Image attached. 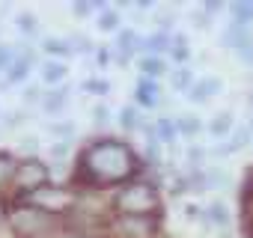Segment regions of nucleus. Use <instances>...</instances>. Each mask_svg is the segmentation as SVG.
<instances>
[{
  "instance_id": "nucleus-22",
  "label": "nucleus",
  "mask_w": 253,
  "mask_h": 238,
  "mask_svg": "<svg viewBox=\"0 0 253 238\" xmlns=\"http://www.w3.org/2000/svg\"><path fill=\"white\" fill-rule=\"evenodd\" d=\"M179 131L182 134H197L200 131V122H197V119H191V116H185V119H179Z\"/></svg>"
},
{
  "instance_id": "nucleus-13",
  "label": "nucleus",
  "mask_w": 253,
  "mask_h": 238,
  "mask_svg": "<svg viewBox=\"0 0 253 238\" xmlns=\"http://www.w3.org/2000/svg\"><path fill=\"white\" fill-rule=\"evenodd\" d=\"M42 78H45L48 83H57V80L66 78V66H63V63H45V66H42Z\"/></svg>"
},
{
  "instance_id": "nucleus-30",
  "label": "nucleus",
  "mask_w": 253,
  "mask_h": 238,
  "mask_svg": "<svg viewBox=\"0 0 253 238\" xmlns=\"http://www.w3.org/2000/svg\"><path fill=\"white\" fill-rule=\"evenodd\" d=\"M21 119H24V113H18V110H15V113H9V119H6V125H18Z\"/></svg>"
},
{
  "instance_id": "nucleus-5",
  "label": "nucleus",
  "mask_w": 253,
  "mask_h": 238,
  "mask_svg": "<svg viewBox=\"0 0 253 238\" xmlns=\"http://www.w3.org/2000/svg\"><path fill=\"white\" fill-rule=\"evenodd\" d=\"M33 202H36L33 208L48 205L51 211H60V208H66L72 202V197L66 191H60V188H39V191H33Z\"/></svg>"
},
{
  "instance_id": "nucleus-10",
  "label": "nucleus",
  "mask_w": 253,
  "mask_h": 238,
  "mask_svg": "<svg viewBox=\"0 0 253 238\" xmlns=\"http://www.w3.org/2000/svg\"><path fill=\"white\" fill-rule=\"evenodd\" d=\"M140 48H143V51H167V48H173V45H170V36H167V33H155V36L143 39Z\"/></svg>"
},
{
  "instance_id": "nucleus-7",
  "label": "nucleus",
  "mask_w": 253,
  "mask_h": 238,
  "mask_svg": "<svg viewBox=\"0 0 253 238\" xmlns=\"http://www.w3.org/2000/svg\"><path fill=\"white\" fill-rule=\"evenodd\" d=\"M119 232L131 235V238H143V235L152 232V223H146V220H140V217H128V220L119 223Z\"/></svg>"
},
{
  "instance_id": "nucleus-29",
  "label": "nucleus",
  "mask_w": 253,
  "mask_h": 238,
  "mask_svg": "<svg viewBox=\"0 0 253 238\" xmlns=\"http://www.w3.org/2000/svg\"><path fill=\"white\" fill-rule=\"evenodd\" d=\"M36 98H39V89H36V86L24 89V101H36Z\"/></svg>"
},
{
  "instance_id": "nucleus-18",
  "label": "nucleus",
  "mask_w": 253,
  "mask_h": 238,
  "mask_svg": "<svg viewBox=\"0 0 253 238\" xmlns=\"http://www.w3.org/2000/svg\"><path fill=\"white\" fill-rule=\"evenodd\" d=\"M155 134H158V140L170 143V140L176 137V125L170 122V119H158V125H155Z\"/></svg>"
},
{
  "instance_id": "nucleus-23",
  "label": "nucleus",
  "mask_w": 253,
  "mask_h": 238,
  "mask_svg": "<svg viewBox=\"0 0 253 238\" xmlns=\"http://www.w3.org/2000/svg\"><path fill=\"white\" fill-rule=\"evenodd\" d=\"M250 140V128H241V131H235V137H232V143H229V149L235 152V149H241L244 143Z\"/></svg>"
},
{
  "instance_id": "nucleus-11",
  "label": "nucleus",
  "mask_w": 253,
  "mask_h": 238,
  "mask_svg": "<svg viewBox=\"0 0 253 238\" xmlns=\"http://www.w3.org/2000/svg\"><path fill=\"white\" fill-rule=\"evenodd\" d=\"M66 101H69V89H54V92H48V95H45V107H48L51 113L63 110V107H66Z\"/></svg>"
},
{
  "instance_id": "nucleus-16",
  "label": "nucleus",
  "mask_w": 253,
  "mask_h": 238,
  "mask_svg": "<svg viewBox=\"0 0 253 238\" xmlns=\"http://www.w3.org/2000/svg\"><path fill=\"white\" fill-rule=\"evenodd\" d=\"M232 15H235V27L250 24L253 21V3H235L232 6Z\"/></svg>"
},
{
  "instance_id": "nucleus-31",
  "label": "nucleus",
  "mask_w": 253,
  "mask_h": 238,
  "mask_svg": "<svg viewBox=\"0 0 253 238\" xmlns=\"http://www.w3.org/2000/svg\"><path fill=\"white\" fill-rule=\"evenodd\" d=\"M54 134H72V125H51Z\"/></svg>"
},
{
  "instance_id": "nucleus-20",
  "label": "nucleus",
  "mask_w": 253,
  "mask_h": 238,
  "mask_svg": "<svg viewBox=\"0 0 253 238\" xmlns=\"http://www.w3.org/2000/svg\"><path fill=\"white\" fill-rule=\"evenodd\" d=\"M45 51H48V54H57V57H66V54H72L69 42H63V39H48V42H45Z\"/></svg>"
},
{
  "instance_id": "nucleus-1",
  "label": "nucleus",
  "mask_w": 253,
  "mask_h": 238,
  "mask_svg": "<svg viewBox=\"0 0 253 238\" xmlns=\"http://www.w3.org/2000/svg\"><path fill=\"white\" fill-rule=\"evenodd\" d=\"M81 167H84V176L89 182L113 185V182L128 179L137 170V161H134V152L125 143L101 140V143H95V146H89L84 152V164Z\"/></svg>"
},
{
  "instance_id": "nucleus-26",
  "label": "nucleus",
  "mask_w": 253,
  "mask_h": 238,
  "mask_svg": "<svg viewBox=\"0 0 253 238\" xmlns=\"http://www.w3.org/2000/svg\"><path fill=\"white\" fill-rule=\"evenodd\" d=\"M12 170V161H9V155H0V182L6 179V173Z\"/></svg>"
},
{
  "instance_id": "nucleus-36",
  "label": "nucleus",
  "mask_w": 253,
  "mask_h": 238,
  "mask_svg": "<svg viewBox=\"0 0 253 238\" xmlns=\"http://www.w3.org/2000/svg\"><path fill=\"white\" fill-rule=\"evenodd\" d=\"M206 12L211 15V12H220V3H206Z\"/></svg>"
},
{
  "instance_id": "nucleus-33",
  "label": "nucleus",
  "mask_w": 253,
  "mask_h": 238,
  "mask_svg": "<svg viewBox=\"0 0 253 238\" xmlns=\"http://www.w3.org/2000/svg\"><path fill=\"white\" fill-rule=\"evenodd\" d=\"M51 152H54V155L60 158V155H66V152H69V143H57V146H54Z\"/></svg>"
},
{
  "instance_id": "nucleus-38",
  "label": "nucleus",
  "mask_w": 253,
  "mask_h": 238,
  "mask_svg": "<svg viewBox=\"0 0 253 238\" xmlns=\"http://www.w3.org/2000/svg\"><path fill=\"white\" fill-rule=\"evenodd\" d=\"M250 128H253V125H250Z\"/></svg>"
},
{
  "instance_id": "nucleus-35",
  "label": "nucleus",
  "mask_w": 253,
  "mask_h": 238,
  "mask_svg": "<svg viewBox=\"0 0 253 238\" xmlns=\"http://www.w3.org/2000/svg\"><path fill=\"white\" fill-rule=\"evenodd\" d=\"M185 214H188V217H200V208H197V205H188Z\"/></svg>"
},
{
  "instance_id": "nucleus-12",
  "label": "nucleus",
  "mask_w": 253,
  "mask_h": 238,
  "mask_svg": "<svg viewBox=\"0 0 253 238\" xmlns=\"http://www.w3.org/2000/svg\"><path fill=\"white\" fill-rule=\"evenodd\" d=\"M229 128H232V116H229V113H220V116H214V119H211V125H209V131H211L214 137H223Z\"/></svg>"
},
{
  "instance_id": "nucleus-15",
  "label": "nucleus",
  "mask_w": 253,
  "mask_h": 238,
  "mask_svg": "<svg viewBox=\"0 0 253 238\" xmlns=\"http://www.w3.org/2000/svg\"><path fill=\"white\" fill-rule=\"evenodd\" d=\"M209 220L217 223V226H226V223H229V211H226V205H223V202H211V205H209Z\"/></svg>"
},
{
  "instance_id": "nucleus-32",
  "label": "nucleus",
  "mask_w": 253,
  "mask_h": 238,
  "mask_svg": "<svg viewBox=\"0 0 253 238\" xmlns=\"http://www.w3.org/2000/svg\"><path fill=\"white\" fill-rule=\"evenodd\" d=\"M36 146H39V143H36V137H27V140H24V143H21V149H24V152H27V149H30V152H33V149H36Z\"/></svg>"
},
{
  "instance_id": "nucleus-4",
  "label": "nucleus",
  "mask_w": 253,
  "mask_h": 238,
  "mask_svg": "<svg viewBox=\"0 0 253 238\" xmlns=\"http://www.w3.org/2000/svg\"><path fill=\"white\" fill-rule=\"evenodd\" d=\"M45 182H48V167L42 161H24L15 170V185L21 191H39L45 188Z\"/></svg>"
},
{
  "instance_id": "nucleus-27",
  "label": "nucleus",
  "mask_w": 253,
  "mask_h": 238,
  "mask_svg": "<svg viewBox=\"0 0 253 238\" xmlns=\"http://www.w3.org/2000/svg\"><path fill=\"white\" fill-rule=\"evenodd\" d=\"M92 116H95V122H98V125H104L110 113H107V107H95V110H92Z\"/></svg>"
},
{
  "instance_id": "nucleus-6",
  "label": "nucleus",
  "mask_w": 253,
  "mask_h": 238,
  "mask_svg": "<svg viewBox=\"0 0 253 238\" xmlns=\"http://www.w3.org/2000/svg\"><path fill=\"white\" fill-rule=\"evenodd\" d=\"M214 92H220V80H217V78H203L200 83H194V86L188 89V101L203 104V101H209Z\"/></svg>"
},
{
  "instance_id": "nucleus-34",
  "label": "nucleus",
  "mask_w": 253,
  "mask_h": 238,
  "mask_svg": "<svg viewBox=\"0 0 253 238\" xmlns=\"http://www.w3.org/2000/svg\"><path fill=\"white\" fill-rule=\"evenodd\" d=\"M6 63H9V51H6V48H3V45H0V69H3V66H6Z\"/></svg>"
},
{
  "instance_id": "nucleus-21",
  "label": "nucleus",
  "mask_w": 253,
  "mask_h": 238,
  "mask_svg": "<svg viewBox=\"0 0 253 238\" xmlns=\"http://www.w3.org/2000/svg\"><path fill=\"white\" fill-rule=\"evenodd\" d=\"M98 27H101V30H116V27H119V15H116V12H104V15L98 18Z\"/></svg>"
},
{
  "instance_id": "nucleus-17",
  "label": "nucleus",
  "mask_w": 253,
  "mask_h": 238,
  "mask_svg": "<svg viewBox=\"0 0 253 238\" xmlns=\"http://www.w3.org/2000/svg\"><path fill=\"white\" fill-rule=\"evenodd\" d=\"M140 69H143V75H146V80H149V78H155V75H161V72H164L167 66H164V63H161L158 57H146V60L140 63Z\"/></svg>"
},
{
  "instance_id": "nucleus-3",
  "label": "nucleus",
  "mask_w": 253,
  "mask_h": 238,
  "mask_svg": "<svg viewBox=\"0 0 253 238\" xmlns=\"http://www.w3.org/2000/svg\"><path fill=\"white\" fill-rule=\"evenodd\" d=\"M12 226L18 235H42L51 229V217L42 208H21L12 214Z\"/></svg>"
},
{
  "instance_id": "nucleus-28",
  "label": "nucleus",
  "mask_w": 253,
  "mask_h": 238,
  "mask_svg": "<svg viewBox=\"0 0 253 238\" xmlns=\"http://www.w3.org/2000/svg\"><path fill=\"white\" fill-rule=\"evenodd\" d=\"M95 9V3H75L72 6V12H78V15H86V12H92Z\"/></svg>"
},
{
  "instance_id": "nucleus-2",
  "label": "nucleus",
  "mask_w": 253,
  "mask_h": 238,
  "mask_svg": "<svg viewBox=\"0 0 253 238\" xmlns=\"http://www.w3.org/2000/svg\"><path fill=\"white\" fill-rule=\"evenodd\" d=\"M116 208L125 217H146L149 211L158 208V194L152 185H128L116 197Z\"/></svg>"
},
{
  "instance_id": "nucleus-9",
  "label": "nucleus",
  "mask_w": 253,
  "mask_h": 238,
  "mask_svg": "<svg viewBox=\"0 0 253 238\" xmlns=\"http://www.w3.org/2000/svg\"><path fill=\"white\" fill-rule=\"evenodd\" d=\"M137 42H140V39H137V33H131V30H122V33H119V42H116V48H119V57L125 60V57H128V54L137 48Z\"/></svg>"
},
{
  "instance_id": "nucleus-8",
  "label": "nucleus",
  "mask_w": 253,
  "mask_h": 238,
  "mask_svg": "<svg viewBox=\"0 0 253 238\" xmlns=\"http://www.w3.org/2000/svg\"><path fill=\"white\" fill-rule=\"evenodd\" d=\"M137 101L140 104H155L158 101V86H155V80H140L137 83Z\"/></svg>"
},
{
  "instance_id": "nucleus-19",
  "label": "nucleus",
  "mask_w": 253,
  "mask_h": 238,
  "mask_svg": "<svg viewBox=\"0 0 253 238\" xmlns=\"http://www.w3.org/2000/svg\"><path fill=\"white\" fill-rule=\"evenodd\" d=\"M119 122H122V128H137L140 125V119H137V110L134 107H122V113H119Z\"/></svg>"
},
{
  "instance_id": "nucleus-24",
  "label": "nucleus",
  "mask_w": 253,
  "mask_h": 238,
  "mask_svg": "<svg viewBox=\"0 0 253 238\" xmlns=\"http://www.w3.org/2000/svg\"><path fill=\"white\" fill-rule=\"evenodd\" d=\"M18 30L36 33V18H33V15H18Z\"/></svg>"
},
{
  "instance_id": "nucleus-25",
  "label": "nucleus",
  "mask_w": 253,
  "mask_h": 238,
  "mask_svg": "<svg viewBox=\"0 0 253 238\" xmlns=\"http://www.w3.org/2000/svg\"><path fill=\"white\" fill-rule=\"evenodd\" d=\"M84 86H86V89H92V92H98V95H104V92L110 89V83H107V80H86Z\"/></svg>"
},
{
  "instance_id": "nucleus-37",
  "label": "nucleus",
  "mask_w": 253,
  "mask_h": 238,
  "mask_svg": "<svg viewBox=\"0 0 253 238\" xmlns=\"http://www.w3.org/2000/svg\"><path fill=\"white\" fill-rule=\"evenodd\" d=\"M188 155H191V161H200V158H203V152H200V149H191Z\"/></svg>"
},
{
  "instance_id": "nucleus-14",
  "label": "nucleus",
  "mask_w": 253,
  "mask_h": 238,
  "mask_svg": "<svg viewBox=\"0 0 253 238\" xmlns=\"http://www.w3.org/2000/svg\"><path fill=\"white\" fill-rule=\"evenodd\" d=\"M170 80H173V86H176V89H185V92L194 86V75H191V69H176Z\"/></svg>"
}]
</instances>
